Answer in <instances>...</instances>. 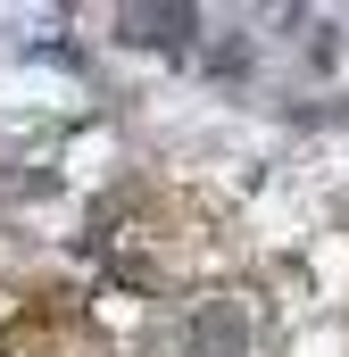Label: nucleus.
Returning <instances> with one entry per match:
<instances>
[{
    "mask_svg": "<svg viewBox=\"0 0 349 357\" xmlns=\"http://www.w3.org/2000/svg\"><path fill=\"white\" fill-rule=\"evenodd\" d=\"M125 33L150 50H183L191 42V8H125Z\"/></svg>",
    "mask_w": 349,
    "mask_h": 357,
    "instance_id": "f03ea898",
    "label": "nucleus"
},
{
    "mask_svg": "<svg viewBox=\"0 0 349 357\" xmlns=\"http://www.w3.org/2000/svg\"><path fill=\"white\" fill-rule=\"evenodd\" d=\"M183 349H191V357H242V349H250V307L225 299V291L191 299V307H183Z\"/></svg>",
    "mask_w": 349,
    "mask_h": 357,
    "instance_id": "f257e3e1",
    "label": "nucleus"
}]
</instances>
